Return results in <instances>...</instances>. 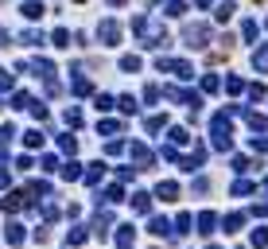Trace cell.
<instances>
[{"label":"cell","mask_w":268,"mask_h":249,"mask_svg":"<svg viewBox=\"0 0 268 249\" xmlns=\"http://www.w3.org/2000/svg\"><path fill=\"white\" fill-rule=\"evenodd\" d=\"M101 39H105V43H117V39H121V27L113 24V20H105V24H101Z\"/></svg>","instance_id":"6da1fadb"},{"label":"cell","mask_w":268,"mask_h":249,"mask_svg":"<svg viewBox=\"0 0 268 249\" xmlns=\"http://www.w3.org/2000/svg\"><path fill=\"white\" fill-rule=\"evenodd\" d=\"M117 249H132V226H121V234H117Z\"/></svg>","instance_id":"7a4b0ae2"},{"label":"cell","mask_w":268,"mask_h":249,"mask_svg":"<svg viewBox=\"0 0 268 249\" xmlns=\"http://www.w3.org/2000/svg\"><path fill=\"white\" fill-rule=\"evenodd\" d=\"M24 16L27 20H39V16H43V4H35V0H31V4H24Z\"/></svg>","instance_id":"3957f363"},{"label":"cell","mask_w":268,"mask_h":249,"mask_svg":"<svg viewBox=\"0 0 268 249\" xmlns=\"http://www.w3.org/2000/svg\"><path fill=\"white\" fill-rule=\"evenodd\" d=\"M156 195H159V199H175V195H179V187H175V183H159Z\"/></svg>","instance_id":"277c9868"},{"label":"cell","mask_w":268,"mask_h":249,"mask_svg":"<svg viewBox=\"0 0 268 249\" xmlns=\"http://www.w3.org/2000/svg\"><path fill=\"white\" fill-rule=\"evenodd\" d=\"M8 241H12V245H20V241H24V226L12 222V226H8Z\"/></svg>","instance_id":"5b68a950"},{"label":"cell","mask_w":268,"mask_h":249,"mask_svg":"<svg viewBox=\"0 0 268 249\" xmlns=\"http://www.w3.org/2000/svg\"><path fill=\"white\" fill-rule=\"evenodd\" d=\"M43 144V133H27V148H39Z\"/></svg>","instance_id":"8992f818"},{"label":"cell","mask_w":268,"mask_h":249,"mask_svg":"<svg viewBox=\"0 0 268 249\" xmlns=\"http://www.w3.org/2000/svg\"><path fill=\"white\" fill-rule=\"evenodd\" d=\"M257 66H260V70H268V47H264V51L257 55Z\"/></svg>","instance_id":"52a82bcc"},{"label":"cell","mask_w":268,"mask_h":249,"mask_svg":"<svg viewBox=\"0 0 268 249\" xmlns=\"http://www.w3.org/2000/svg\"><path fill=\"white\" fill-rule=\"evenodd\" d=\"M0 187H8V171L4 168H0Z\"/></svg>","instance_id":"ba28073f"}]
</instances>
